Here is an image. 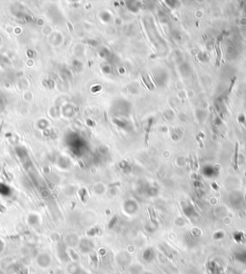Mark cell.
Here are the masks:
<instances>
[{
	"label": "cell",
	"mask_w": 246,
	"mask_h": 274,
	"mask_svg": "<svg viewBox=\"0 0 246 274\" xmlns=\"http://www.w3.org/2000/svg\"><path fill=\"white\" fill-rule=\"evenodd\" d=\"M216 66H219L220 65V59H221V51H220V42L219 39L216 42Z\"/></svg>",
	"instance_id": "1"
},
{
	"label": "cell",
	"mask_w": 246,
	"mask_h": 274,
	"mask_svg": "<svg viewBox=\"0 0 246 274\" xmlns=\"http://www.w3.org/2000/svg\"><path fill=\"white\" fill-rule=\"evenodd\" d=\"M239 157V143L236 144V150H234V170L239 169V166H237V158Z\"/></svg>",
	"instance_id": "2"
},
{
	"label": "cell",
	"mask_w": 246,
	"mask_h": 274,
	"mask_svg": "<svg viewBox=\"0 0 246 274\" xmlns=\"http://www.w3.org/2000/svg\"><path fill=\"white\" fill-rule=\"evenodd\" d=\"M151 124H152V120H150L149 125H148V128H147V132H146V139H145V142H147V139H148V134H149V130H150V128H151Z\"/></svg>",
	"instance_id": "3"
},
{
	"label": "cell",
	"mask_w": 246,
	"mask_h": 274,
	"mask_svg": "<svg viewBox=\"0 0 246 274\" xmlns=\"http://www.w3.org/2000/svg\"><path fill=\"white\" fill-rule=\"evenodd\" d=\"M234 82H236V77L232 80V84H231V85H230V87H229V93L231 92L232 91V89H233V86H234Z\"/></svg>",
	"instance_id": "4"
}]
</instances>
